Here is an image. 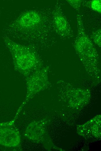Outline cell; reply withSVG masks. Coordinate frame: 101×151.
I'll use <instances>...</instances> for the list:
<instances>
[{
	"mask_svg": "<svg viewBox=\"0 0 101 151\" xmlns=\"http://www.w3.org/2000/svg\"><path fill=\"white\" fill-rule=\"evenodd\" d=\"M86 5L92 10L101 13V0L89 1L85 3Z\"/></svg>",
	"mask_w": 101,
	"mask_h": 151,
	"instance_id": "obj_3",
	"label": "cell"
},
{
	"mask_svg": "<svg viewBox=\"0 0 101 151\" xmlns=\"http://www.w3.org/2000/svg\"><path fill=\"white\" fill-rule=\"evenodd\" d=\"M67 1L71 6L77 10H79L82 2L81 0H67Z\"/></svg>",
	"mask_w": 101,
	"mask_h": 151,
	"instance_id": "obj_5",
	"label": "cell"
},
{
	"mask_svg": "<svg viewBox=\"0 0 101 151\" xmlns=\"http://www.w3.org/2000/svg\"><path fill=\"white\" fill-rule=\"evenodd\" d=\"M55 26L60 35L64 37H71L72 32L67 19L59 10H57L53 15Z\"/></svg>",
	"mask_w": 101,
	"mask_h": 151,
	"instance_id": "obj_1",
	"label": "cell"
},
{
	"mask_svg": "<svg viewBox=\"0 0 101 151\" xmlns=\"http://www.w3.org/2000/svg\"><path fill=\"white\" fill-rule=\"evenodd\" d=\"M91 37L96 44L101 47V28L93 32Z\"/></svg>",
	"mask_w": 101,
	"mask_h": 151,
	"instance_id": "obj_4",
	"label": "cell"
},
{
	"mask_svg": "<svg viewBox=\"0 0 101 151\" xmlns=\"http://www.w3.org/2000/svg\"><path fill=\"white\" fill-rule=\"evenodd\" d=\"M40 18L38 14L34 11H29L23 14L18 20V23L23 28H28L37 24Z\"/></svg>",
	"mask_w": 101,
	"mask_h": 151,
	"instance_id": "obj_2",
	"label": "cell"
}]
</instances>
